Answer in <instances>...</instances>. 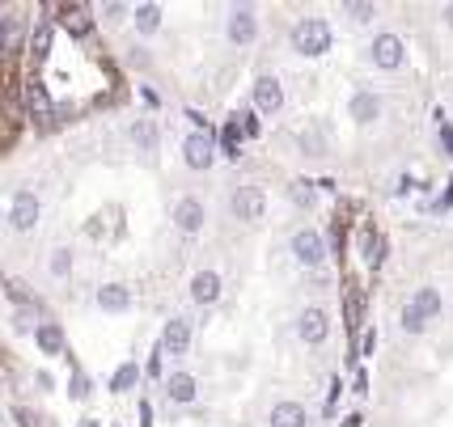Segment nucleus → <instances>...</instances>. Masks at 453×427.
<instances>
[{
    "label": "nucleus",
    "instance_id": "obj_7",
    "mask_svg": "<svg viewBox=\"0 0 453 427\" xmlns=\"http://www.w3.org/2000/svg\"><path fill=\"white\" fill-rule=\"evenodd\" d=\"M296 335H301V343H310V347L326 343V335H331V317H326L322 309H305V313L296 317Z\"/></svg>",
    "mask_w": 453,
    "mask_h": 427
},
{
    "label": "nucleus",
    "instance_id": "obj_32",
    "mask_svg": "<svg viewBox=\"0 0 453 427\" xmlns=\"http://www.w3.org/2000/svg\"><path fill=\"white\" fill-rule=\"evenodd\" d=\"M17 34H22V26H17V17L9 13V17H5V47H9V51H17Z\"/></svg>",
    "mask_w": 453,
    "mask_h": 427
},
{
    "label": "nucleus",
    "instance_id": "obj_35",
    "mask_svg": "<svg viewBox=\"0 0 453 427\" xmlns=\"http://www.w3.org/2000/svg\"><path fill=\"white\" fill-rule=\"evenodd\" d=\"M373 347H377V335L365 330V339H360V355H373Z\"/></svg>",
    "mask_w": 453,
    "mask_h": 427
},
{
    "label": "nucleus",
    "instance_id": "obj_8",
    "mask_svg": "<svg viewBox=\"0 0 453 427\" xmlns=\"http://www.w3.org/2000/svg\"><path fill=\"white\" fill-rule=\"evenodd\" d=\"M212 140H208V131H191L186 140H182V161L191 166V170H208L212 166Z\"/></svg>",
    "mask_w": 453,
    "mask_h": 427
},
{
    "label": "nucleus",
    "instance_id": "obj_22",
    "mask_svg": "<svg viewBox=\"0 0 453 427\" xmlns=\"http://www.w3.org/2000/svg\"><path fill=\"white\" fill-rule=\"evenodd\" d=\"M136 381H140V364H136V360H127V364L115 372V377H111V389H115V394H127Z\"/></svg>",
    "mask_w": 453,
    "mask_h": 427
},
{
    "label": "nucleus",
    "instance_id": "obj_17",
    "mask_svg": "<svg viewBox=\"0 0 453 427\" xmlns=\"http://www.w3.org/2000/svg\"><path fill=\"white\" fill-rule=\"evenodd\" d=\"M271 427H305V406H296V402L271 406Z\"/></svg>",
    "mask_w": 453,
    "mask_h": 427
},
{
    "label": "nucleus",
    "instance_id": "obj_13",
    "mask_svg": "<svg viewBox=\"0 0 453 427\" xmlns=\"http://www.w3.org/2000/svg\"><path fill=\"white\" fill-rule=\"evenodd\" d=\"M191 300L195 305H216L221 300V275L216 271H195L191 275Z\"/></svg>",
    "mask_w": 453,
    "mask_h": 427
},
{
    "label": "nucleus",
    "instance_id": "obj_15",
    "mask_svg": "<svg viewBox=\"0 0 453 427\" xmlns=\"http://www.w3.org/2000/svg\"><path fill=\"white\" fill-rule=\"evenodd\" d=\"M34 343H38L42 355H60V351H64V330H60L56 322H38V326H34Z\"/></svg>",
    "mask_w": 453,
    "mask_h": 427
},
{
    "label": "nucleus",
    "instance_id": "obj_29",
    "mask_svg": "<svg viewBox=\"0 0 453 427\" xmlns=\"http://www.w3.org/2000/svg\"><path fill=\"white\" fill-rule=\"evenodd\" d=\"M343 13H351V22H369V17L377 13V5H365V0H347Z\"/></svg>",
    "mask_w": 453,
    "mask_h": 427
},
{
    "label": "nucleus",
    "instance_id": "obj_11",
    "mask_svg": "<svg viewBox=\"0 0 453 427\" xmlns=\"http://www.w3.org/2000/svg\"><path fill=\"white\" fill-rule=\"evenodd\" d=\"M186 347H191V326H186V317H170L166 330H161V351L186 355Z\"/></svg>",
    "mask_w": 453,
    "mask_h": 427
},
{
    "label": "nucleus",
    "instance_id": "obj_37",
    "mask_svg": "<svg viewBox=\"0 0 453 427\" xmlns=\"http://www.w3.org/2000/svg\"><path fill=\"white\" fill-rule=\"evenodd\" d=\"M445 17H449V26H453V5H449V9H445Z\"/></svg>",
    "mask_w": 453,
    "mask_h": 427
},
{
    "label": "nucleus",
    "instance_id": "obj_3",
    "mask_svg": "<svg viewBox=\"0 0 453 427\" xmlns=\"http://www.w3.org/2000/svg\"><path fill=\"white\" fill-rule=\"evenodd\" d=\"M229 207H233V216H237V220L255 225V220H263V211H267V195H263V186L246 182V186H237V191H233Z\"/></svg>",
    "mask_w": 453,
    "mask_h": 427
},
{
    "label": "nucleus",
    "instance_id": "obj_30",
    "mask_svg": "<svg viewBox=\"0 0 453 427\" xmlns=\"http://www.w3.org/2000/svg\"><path fill=\"white\" fill-rule=\"evenodd\" d=\"M64 26H72L77 34H85V30H89V17H85V9H81V5L64 9Z\"/></svg>",
    "mask_w": 453,
    "mask_h": 427
},
{
    "label": "nucleus",
    "instance_id": "obj_36",
    "mask_svg": "<svg viewBox=\"0 0 453 427\" xmlns=\"http://www.w3.org/2000/svg\"><path fill=\"white\" fill-rule=\"evenodd\" d=\"M123 13H127V5H106V17H111V22H119Z\"/></svg>",
    "mask_w": 453,
    "mask_h": 427
},
{
    "label": "nucleus",
    "instance_id": "obj_9",
    "mask_svg": "<svg viewBox=\"0 0 453 427\" xmlns=\"http://www.w3.org/2000/svg\"><path fill=\"white\" fill-rule=\"evenodd\" d=\"M255 111L259 115H280L284 111V89L276 76H259L255 81Z\"/></svg>",
    "mask_w": 453,
    "mask_h": 427
},
{
    "label": "nucleus",
    "instance_id": "obj_18",
    "mask_svg": "<svg viewBox=\"0 0 453 427\" xmlns=\"http://www.w3.org/2000/svg\"><path fill=\"white\" fill-rule=\"evenodd\" d=\"M26 106H30L34 119H47V115H51V97H47V89H42L38 81H30V89H26Z\"/></svg>",
    "mask_w": 453,
    "mask_h": 427
},
{
    "label": "nucleus",
    "instance_id": "obj_1",
    "mask_svg": "<svg viewBox=\"0 0 453 427\" xmlns=\"http://www.w3.org/2000/svg\"><path fill=\"white\" fill-rule=\"evenodd\" d=\"M288 38H292V51H296V56H326V51H331V22H322V17H301Z\"/></svg>",
    "mask_w": 453,
    "mask_h": 427
},
{
    "label": "nucleus",
    "instance_id": "obj_2",
    "mask_svg": "<svg viewBox=\"0 0 453 427\" xmlns=\"http://www.w3.org/2000/svg\"><path fill=\"white\" fill-rule=\"evenodd\" d=\"M225 38L233 42V47H250L259 38V17H255V9L250 5H233L229 9V17H225Z\"/></svg>",
    "mask_w": 453,
    "mask_h": 427
},
{
    "label": "nucleus",
    "instance_id": "obj_5",
    "mask_svg": "<svg viewBox=\"0 0 453 427\" xmlns=\"http://www.w3.org/2000/svg\"><path fill=\"white\" fill-rule=\"evenodd\" d=\"M369 60H373L377 68L394 72V68H402V60H407V47H402L398 34H377L373 47H369Z\"/></svg>",
    "mask_w": 453,
    "mask_h": 427
},
{
    "label": "nucleus",
    "instance_id": "obj_26",
    "mask_svg": "<svg viewBox=\"0 0 453 427\" xmlns=\"http://www.w3.org/2000/svg\"><path fill=\"white\" fill-rule=\"evenodd\" d=\"M360 250H365V262H369V266H377V262H381V250H386V241H381V233H365V241H360Z\"/></svg>",
    "mask_w": 453,
    "mask_h": 427
},
{
    "label": "nucleus",
    "instance_id": "obj_28",
    "mask_svg": "<svg viewBox=\"0 0 453 427\" xmlns=\"http://www.w3.org/2000/svg\"><path fill=\"white\" fill-rule=\"evenodd\" d=\"M5 296H9L13 305H34V296H30V288H26L22 280H9V284H5Z\"/></svg>",
    "mask_w": 453,
    "mask_h": 427
},
{
    "label": "nucleus",
    "instance_id": "obj_19",
    "mask_svg": "<svg viewBox=\"0 0 453 427\" xmlns=\"http://www.w3.org/2000/svg\"><path fill=\"white\" fill-rule=\"evenodd\" d=\"M132 140H136L140 152H157V127L148 123V119H136L132 123Z\"/></svg>",
    "mask_w": 453,
    "mask_h": 427
},
{
    "label": "nucleus",
    "instance_id": "obj_4",
    "mask_svg": "<svg viewBox=\"0 0 453 427\" xmlns=\"http://www.w3.org/2000/svg\"><path fill=\"white\" fill-rule=\"evenodd\" d=\"M38 216H42V207H38L34 191H17V195L9 199V229H13V233H30V229L38 225Z\"/></svg>",
    "mask_w": 453,
    "mask_h": 427
},
{
    "label": "nucleus",
    "instance_id": "obj_10",
    "mask_svg": "<svg viewBox=\"0 0 453 427\" xmlns=\"http://www.w3.org/2000/svg\"><path fill=\"white\" fill-rule=\"evenodd\" d=\"M204 220H208V211H204V203H199L195 195L178 199V207H174V225H178L182 233H199V229H204Z\"/></svg>",
    "mask_w": 453,
    "mask_h": 427
},
{
    "label": "nucleus",
    "instance_id": "obj_23",
    "mask_svg": "<svg viewBox=\"0 0 453 427\" xmlns=\"http://www.w3.org/2000/svg\"><path fill=\"white\" fill-rule=\"evenodd\" d=\"M161 26V9L157 5H136V30L140 34H153Z\"/></svg>",
    "mask_w": 453,
    "mask_h": 427
},
{
    "label": "nucleus",
    "instance_id": "obj_20",
    "mask_svg": "<svg viewBox=\"0 0 453 427\" xmlns=\"http://www.w3.org/2000/svg\"><path fill=\"white\" fill-rule=\"evenodd\" d=\"M241 127H237V115L225 123V131H221V148H225V156H233V161H237V156H241Z\"/></svg>",
    "mask_w": 453,
    "mask_h": 427
},
{
    "label": "nucleus",
    "instance_id": "obj_34",
    "mask_svg": "<svg viewBox=\"0 0 453 427\" xmlns=\"http://www.w3.org/2000/svg\"><path fill=\"white\" fill-rule=\"evenodd\" d=\"M237 119H241V131L246 136H259V119L255 115H237Z\"/></svg>",
    "mask_w": 453,
    "mask_h": 427
},
{
    "label": "nucleus",
    "instance_id": "obj_12",
    "mask_svg": "<svg viewBox=\"0 0 453 427\" xmlns=\"http://www.w3.org/2000/svg\"><path fill=\"white\" fill-rule=\"evenodd\" d=\"M347 115L356 119V123H373L381 115V97L373 89H356V93H351V102H347Z\"/></svg>",
    "mask_w": 453,
    "mask_h": 427
},
{
    "label": "nucleus",
    "instance_id": "obj_33",
    "mask_svg": "<svg viewBox=\"0 0 453 427\" xmlns=\"http://www.w3.org/2000/svg\"><path fill=\"white\" fill-rule=\"evenodd\" d=\"M72 398H85L89 394V381H85V372H77V377H72V389H68Z\"/></svg>",
    "mask_w": 453,
    "mask_h": 427
},
{
    "label": "nucleus",
    "instance_id": "obj_31",
    "mask_svg": "<svg viewBox=\"0 0 453 427\" xmlns=\"http://www.w3.org/2000/svg\"><path fill=\"white\" fill-rule=\"evenodd\" d=\"M68 271H72V254H68V250H56V254H51V275L64 280Z\"/></svg>",
    "mask_w": 453,
    "mask_h": 427
},
{
    "label": "nucleus",
    "instance_id": "obj_16",
    "mask_svg": "<svg viewBox=\"0 0 453 427\" xmlns=\"http://www.w3.org/2000/svg\"><path fill=\"white\" fill-rule=\"evenodd\" d=\"M166 394H170V402H195V394H199V385H195V377L191 372H174V377H166Z\"/></svg>",
    "mask_w": 453,
    "mask_h": 427
},
{
    "label": "nucleus",
    "instance_id": "obj_25",
    "mask_svg": "<svg viewBox=\"0 0 453 427\" xmlns=\"http://www.w3.org/2000/svg\"><path fill=\"white\" fill-rule=\"evenodd\" d=\"M314 186H318V182H305V178H296V182L288 186V195H292V203H301V207H310V203H314V195H318Z\"/></svg>",
    "mask_w": 453,
    "mask_h": 427
},
{
    "label": "nucleus",
    "instance_id": "obj_6",
    "mask_svg": "<svg viewBox=\"0 0 453 427\" xmlns=\"http://www.w3.org/2000/svg\"><path fill=\"white\" fill-rule=\"evenodd\" d=\"M292 258H296L301 266H318V262L326 258L322 233H318V229H301V233L292 237Z\"/></svg>",
    "mask_w": 453,
    "mask_h": 427
},
{
    "label": "nucleus",
    "instance_id": "obj_14",
    "mask_svg": "<svg viewBox=\"0 0 453 427\" xmlns=\"http://www.w3.org/2000/svg\"><path fill=\"white\" fill-rule=\"evenodd\" d=\"M127 305H132V292L123 284H102L97 288V309L102 313H123Z\"/></svg>",
    "mask_w": 453,
    "mask_h": 427
},
{
    "label": "nucleus",
    "instance_id": "obj_21",
    "mask_svg": "<svg viewBox=\"0 0 453 427\" xmlns=\"http://www.w3.org/2000/svg\"><path fill=\"white\" fill-rule=\"evenodd\" d=\"M411 305H415V309H420L424 317H436L445 300H440V292H436V288H415V296H411Z\"/></svg>",
    "mask_w": 453,
    "mask_h": 427
},
{
    "label": "nucleus",
    "instance_id": "obj_24",
    "mask_svg": "<svg viewBox=\"0 0 453 427\" xmlns=\"http://www.w3.org/2000/svg\"><path fill=\"white\" fill-rule=\"evenodd\" d=\"M424 326H428V317L407 300V305H402V330H407V335H424Z\"/></svg>",
    "mask_w": 453,
    "mask_h": 427
},
{
    "label": "nucleus",
    "instance_id": "obj_27",
    "mask_svg": "<svg viewBox=\"0 0 453 427\" xmlns=\"http://www.w3.org/2000/svg\"><path fill=\"white\" fill-rule=\"evenodd\" d=\"M30 51H34V60H42L51 51V26H38V34L30 38Z\"/></svg>",
    "mask_w": 453,
    "mask_h": 427
}]
</instances>
